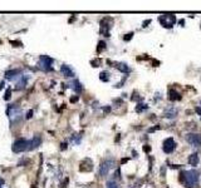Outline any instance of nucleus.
<instances>
[{"label": "nucleus", "mask_w": 201, "mask_h": 188, "mask_svg": "<svg viewBox=\"0 0 201 188\" xmlns=\"http://www.w3.org/2000/svg\"><path fill=\"white\" fill-rule=\"evenodd\" d=\"M2 186H4V179L0 178V188H2Z\"/></svg>", "instance_id": "25"}, {"label": "nucleus", "mask_w": 201, "mask_h": 188, "mask_svg": "<svg viewBox=\"0 0 201 188\" xmlns=\"http://www.w3.org/2000/svg\"><path fill=\"white\" fill-rule=\"evenodd\" d=\"M73 88H74V90L77 92V94H79L81 92H82V87H81V83L78 82V80H73Z\"/></svg>", "instance_id": "17"}, {"label": "nucleus", "mask_w": 201, "mask_h": 188, "mask_svg": "<svg viewBox=\"0 0 201 188\" xmlns=\"http://www.w3.org/2000/svg\"><path fill=\"white\" fill-rule=\"evenodd\" d=\"M10 97H11V89H10V88H8V90L5 92L4 99H5V100H9V99H10Z\"/></svg>", "instance_id": "20"}, {"label": "nucleus", "mask_w": 201, "mask_h": 188, "mask_svg": "<svg viewBox=\"0 0 201 188\" xmlns=\"http://www.w3.org/2000/svg\"><path fill=\"white\" fill-rule=\"evenodd\" d=\"M158 20H160L161 25H163L165 28H171L176 23V18L172 14H163L158 18Z\"/></svg>", "instance_id": "5"}, {"label": "nucleus", "mask_w": 201, "mask_h": 188, "mask_svg": "<svg viewBox=\"0 0 201 188\" xmlns=\"http://www.w3.org/2000/svg\"><path fill=\"white\" fill-rule=\"evenodd\" d=\"M175 148H176V143H175V141L172 138H167L165 142H163L162 149H163V152H165V153H167V154L172 153L175 150Z\"/></svg>", "instance_id": "7"}, {"label": "nucleus", "mask_w": 201, "mask_h": 188, "mask_svg": "<svg viewBox=\"0 0 201 188\" xmlns=\"http://www.w3.org/2000/svg\"><path fill=\"white\" fill-rule=\"evenodd\" d=\"M199 156H197V153H192V154H190V157H189V164H191V166H197L199 164Z\"/></svg>", "instance_id": "14"}, {"label": "nucleus", "mask_w": 201, "mask_h": 188, "mask_svg": "<svg viewBox=\"0 0 201 188\" xmlns=\"http://www.w3.org/2000/svg\"><path fill=\"white\" fill-rule=\"evenodd\" d=\"M170 100H172V102H175V100H180L181 99V96H180V93H177L176 90H174V89H171L170 90Z\"/></svg>", "instance_id": "15"}, {"label": "nucleus", "mask_w": 201, "mask_h": 188, "mask_svg": "<svg viewBox=\"0 0 201 188\" xmlns=\"http://www.w3.org/2000/svg\"><path fill=\"white\" fill-rule=\"evenodd\" d=\"M132 35H133L132 33H130V34H127V35L124 36V40H126V42H128L130 39H132Z\"/></svg>", "instance_id": "22"}, {"label": "nucleus", "mask_w": 201, "mask_h": 188, "mask_svg": "<svg viewBox=\"0 0 201 188\" xmlns=\"http://www.w3.org/2000/svg\"><path fill=\"white\" fill-rule=\"evenodd\" d=\"M107 188H118V184L115 181H108L107 182Z\"/></svg>", "instance_id": "18"}, {"label": "nucleus", "mask_w": 201, "mask_h": 188, "mask_svg": "<svg viewBox=\"0 0 201 188\" xmlns=\"http://www.w3.org/2000/svg\"><path fill=\"white\" fill-rule=\"evenodd\" d=\"M31 188H35V186H31Z\"/></svg>", "instance_id": "28"}, {"label": "nucleus", "mask_w": 201, "mask_h": 188, "mask_svg": "<svg viewBox=\"0 0 201 188\" xmlns=\"http://www.w3.org/2000/svg\"><path fill=\"white\" fill-rule=\"evenodd\" d=\"M25 117H27V119H30V118L33 117V110H29V112H28V114H27Z\"/></svg>", "instance_id": "24"}, {"label": "nucleus", "mask_w": 201, "mask_h": 188, "mask_svg": "<svg viewBox=\"0 0 201 188\" xmlns=\"http://www.w3.org/2000/svg\"><path fill=\"white\" fill-rule=\"evenodd\" d=\"M115 164H116L115 159H111V158L106 159L104 162H102V164L99 166V174H101V177H106L108 174V172H109V169L113 168Z\"/></svg>", "instance_id": "4"}, {"label": "nucleus", "mask_w": 201, "mask_h": 188, "mask_svg": "<svg viewBox=\"0 0 201 188\" xmlns=\"http://www.w3.org/2000/svg\"><path fill=\"white\" fill-rule=\"evenodd\" d=\"M65 145H67V144H65V143H63V144H62V150H64V149H65V148H67V147H65Z\"/></svg>", "instance_id": "26"}, {"label": "nucleus", "mask_w": 201, "mask_h": 188, "mask_svg": "<svg viewBox=\"0 0 201 188\" xmlns=\"http://www.w3.org/2000/svg\"><path fill=\"white\" fill-rule=\"evenodd\" d=\"M53 62L54 60L52 58H49L48 55H42L39 58V68L43 69L44 72H50V70H53V68H52Z\"/></svg>", "instance_id": "6"}, {"label": "nucleus", "mask_w": 201, "mask_h": 188, "mask_svg": "<svg viewBox=\"0 0 201 188\" xmlns=\"http://www.w3.org/2000/svg\"><path fill=\"white\" fill-rule=\"evenodd\" d=\"M42 143V137L40 136H34L31 139H29V150H33L38 148Z\"/></svg>", "instance_id": "9"}, {"label": "nucleus", "mask_w": 201, "mask_h": 188, "mask_svg": "<svg viewBox=\"0 0 201 188\" xmlns=\"http://www.w3.org/2000/svg\"><path fill=\"white\" fill-rule=\"evenodd\" d=\"M176 116H177V109L176 108L170 107V108L166 109V112H165V117L166 118H175Z\"/></svg>", "instance_id": "12"}, {"label": "nucleus", "mask_w": 201, "mask_h": 188, "mask_svg": "<svg viewBox=\"0 0 201 188\" xmlns=\"http://www.w3.org/2000/svg\"><path fill=\"white\" fill-rule=\"evenodd\" d=\"M115 67H116L119 72H122V73H128V72H130V68H128V65H127L126 63H116Z\"/></svg>", "instance_id": "13"}, {"label": "nucleus", "mask_w": 201, "mask_h": 188, "mask_svg": "<svg viewBox=\"0 0 201 188\" xmlns=\"http://www.w3.org/2000/svg\"><path fill=\"white\" fill-rule=\"evenodd\" d=\"M61 72H62V74L64 75V77H67V78H73V77H74V70H73L67 64H63L61 67Z\"/></svg>", "instance_id": "10"}, {"label": "nucleus", "mask_w": 201, "mask_h": 188, "mask_svg": "<svg viewBox=\"0 0 201 188\" xmlns=\"http://www.w3.org/2000/svg\"><path fill=\"white\" fill-rule=\"evenodd\" d=\"M78 99H79V98H78V96H74V97H72V98H70V103H76Z\"/></svg>", "instance_id": "23"}, {"label": "nucleus", "mask_w": 201, "mask_h": 188, "mask_svg": "<svg viewBox=\"0 0 201 188\" xmlns=\"http://www.w3.org/2000/svg\"><path fill=\"white\" fill-rule=\"evenodd\" d=\"M18 74H20V70L19 69H10V70L5 72V78L6 79H14Z\"/></svg>", "instance_id": "11"}, {"label": "nucleus", "mask_w": 201, "mask_h": 188, "mask_svg": "<svg viewBox=\"0 0 201 188\" xmlns=\"http://www.w3.org/2000/svg\"><path fill=\"white\" fill-rule=\"evenodd\" d=\"M144 109H147V105L146 104H138V107H136V112H142Z\"/></svg>", "instance_id": "21"}, {"label": "nucleus", "mask_w": 201, "mask_h": 188, "mask_svg": "<svg viewBox=\"0 0 201 188\" xmlns=\"http://www.w3.org/2000/svg\"><path fill=\"white\" fill-rule=\"evenodd\" d=\"M199 178H200V174L197 171H184L181 173V182L184 183L186 187L189 188H192V187H196L197 183H199Z\"/></svg>", "instance_id": "1"}, {"label": "nucleus", "mask_w": 201, "mask_h": 188, "mask_svg": "<svg viewBox=\"0 0 201 188\" xmlns=\"http://www.w3.org/2000/svg\"><path fill=\"white\" fill-rule=\"evenodd\" d=\"M187 143H190L194 147H200L201 145V134H195V133H189L186 136Z\"/></svg>", "instance_id": "8"}, {"label": "nucleus", "mask_w": 201, "mask_h": 188, "mask_svg": "<svg viewBox=\"0 0 201 188\" xmlns=\"http://www.w3.org/2000/svg\"><path fill=\"white\" fill-rule=\"evenodd\" d=\"M130 188H135V187H130Z\"/></svg>", "instance_id": "29"}, {"label": "nucleus", "mask_w": 201, "mask_h": 188, "mask_svg": "<svg viewBox=\"0 0 201 188\" xmlns=\"http://www.w3.org/2000/svg\"><path fill=\"white\" fill-rule=\"evenodd\" d=\"M25 150H29V139L19 138L14 142V144H13L14 153H22V152H25Z\"/></svg>", "instance_id": "3"}, {"label": "nucleus", "mask_w": 201, "mask_h": 188, "mask_svg": "<svg viewBox=\"0 0 201 188\" xmlns=\"http://www.w3.org/2000/svg\"><path fill=\"white\" fill-rule=\"evenodd\" d=\"M196 112H197V113H199V114L201 116V110H200V108H197V109H196Z\"/></svg>", "instance_id": "27"}, {"label": "nucleus", "mask_w": 201, "mask_h": 188, "mask_svg": "<svg viewBox=\"0 0 201 188\" xmlns=\"http://www.w3.org/2000/svg\"><path fill=\"white\" fill-rule=\"evenodd\" d=\"M6 114L9 116L11 124H14L15 121L19 122V119L22 118V114H23V113H22V110L18 108L15 104H10V105L8 107V109H6Z\"/></svg>", "instance_id": "2"}, {"label": "nucleus", "mask_w": 201, "mask_h": 188, "mask_svg": "<svg viewBox=\"0 0 201 188\" xmlns=\"http://www.w3.org/2000/svg\"><path fill=\"white\" fill-rule=\"evenodd\" d=\"M99 79H101L102 82H108V80H109V73H108V72H102V73L99 74Z\"/></svg>", "instance_id": "16"}, {"label": "nucleus", "mask_w": 201, "mask_h": 188, "mask_svg": "<svg viewBox=\"0 0 201 188\" xmlns=\"http://www.w3.org/2000/svg\"><path fill=\"white\" fill-rule=\"evenodd\" d=\"M104 49H106V43H104V42H99V43H98V47H97V51L101 53V51L104 50Z\"/></svg>", "instance_id": "19"}]
</instances>
